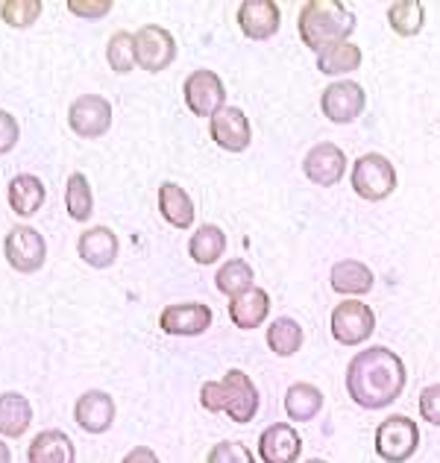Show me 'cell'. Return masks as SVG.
<instances>
[{
  "label": "cell",
  "mask_w": 440,
  "mask_h": 463,
  "mask_svg": "<svg viewBox=\"0 0 440 463\" xmlns=\"http://www.w3.org/2000/svg\"><path fill=\"white\" fill-rule=\"evenodd\" d=\"M212 308L203 302H177L158 314V328L174 337H197L212 326Z\"/></svg>",
  "instance_id": "obj_14"
},
{
  "label": "cell",
  "mask_w": 440,
  "mask_h": 463,
  "mask_svg": "<svg viewBox=\"0 0 440 463\" xmlns=\"http://www.w3.org/2000/svg\"><path fill=\"white\" fill-rule=\"evenodd\" d=\"M18 138H21L18 120L12 118L6 109H0V156H6L12 147H15Z\"/></svg>",
  "instance_id": "obj_37"
},
{
  "label": "cell",
  "mask_w": 440,
  "mask_h": 463,
  "mask_svg": "<svg viewBox=\"0 0 440 463\" xmlns=\"http://www.w3.org/2000/svg\"><path fill=\"white\" fill-rule=\"evenodd\" d=\"M302 174L309 182H314V185L332 188L347 174V153L332 141L314 144V147L302 158Z\"/></svg>",
  "instance_id": "obj_13"
},
{
  "label": "cell",
  "mask_w": 440,
  "mask_h": 463,
  "mask_svg": "<svg viewBox=\"0 0 440 463\" xmlns=\"http://www.w3.org/2000/svg\"><path fill=\"white\" fill-rule=\"evenodd\" d=\"M4 252L12 270L18 273H35L42 270V264L47 259V243L42 238L39 229L33 226H15L6 232L4 238Z\"/></svg>",
  "instance_id": "obj_9"
},
{
  "label": "cell",
  "mask_w": 440,
  "mask_h": 463,
  "mask_svg": "<svg viewBox=\"0 0 440 463\" xmlns=\"http://www.w3.org/2000/svg\"><path fill=\"white\" fill-rule=\"evenodd\" d=\"M182 97H186V106L191 109V115L212 118L226 106V85L215 71L200 68V71H191L188 80L182 82Z\"/></svg>",
  "instance_id": "obj_7"
},
{
  "label": "cell",
  "mask_w": 440,
  "mask_h": 463,
  "mask_svg": "<svg viewBox=\"0 0 440 463\" xmlns=\"http://www.w3.org/2000/svg\"><path fill=\"white\" fill-rule=\"evenodd\" d=\"M364 106H367V94L352 80H335L320 94V112L332 124H352V120H359L364 115Z\"/></svg>",
  "instance_id": "obj_11"
},
{
  "label": "cell",
  "mask_w": 440,
  "mask_h": 463,
  "mask_svg": "<svg viewBox=\"0 0 440 463\" xmlns=\"http://www.w3.org/2000/svg\"><path fill=\"white\" fill-rule=\"evenodd\" d=\"M420 429L406 413L385 417L376 429V455L385 463H406L420 449Z\"/></svg>",
  "instance_id": "obj_5"
},
{
  "label": "cell",
  "mask_w": 440,
  "mask_h": 463,
  "mask_svg": "<svg viewBox=\"0 0 440 463\" xmlns=\"http://www.w3.org/2000/svg\"><path fill=\"white\" fill-rule=\"evenodd\" d=\"M77 252L85 264L94 267V270H106V267H112L118 261L120 241L109 226H91L80 235Z\"/></svg>",
  "instance_id": "obj_18"
},
{
  "label": "cell",
  "mask_w": 440,
  "mask_h": 463,
  "mask_svg": "<svg viewBox=\"0 0 440 463\" xmlns=\"http://www.w3.org/2000/svg\"><path fill=\"white\" fill-rule=\"evenodd\" d=\"M33 425V405L21 393H0V437H24Z\"/></svg>",
  "instance_id": "obj_25"
},
{
  "label": "cell",
  "mask_w": 440,
  "mask_h": 463,
  "mask_svg": "<svg viewBox=\"0 0 440 463\" xmlns=\"http://www.w3.org/2000/svg\"><path fill=\"white\" fill-rule=\"evenodd\" d=\"M417 411L426 422L440 429V384H429L423 390L420 399H417Z\"/></svg>",
  "instance_id": "obj_35"
},
{
  "label": "cell",
  "mask_w": 440,
  "mask_h": 463,
  "mask_svg": "<svg viewBox=\"0 0 440 463\" xmlns=\"http://www.w3.org/2000/svg\"><path fill=\"white\" fill-rule=\"evenodd\" d=\"M267 346H271L273 355L279 358H291L302 349V326L291 317H276V320L267 326Z\"/></svg>",
  "instance_id": "obj_28"
},
{
  "label": "cell",
  "mask_w": 440,
  "mask_h": 463,
  "mask_svg": "<svg viewBox=\"0 0 440 463\" xmlns=\"http://www.w3.org/2000/svg\"><path fill=\"white\" fill-rule=\"evenodd\" d=\"M373 270L367 267L364 261L359 259H344L332 267V273H329V285H332L335 294L340 297H364L370 294L373 288Z\"/></svg>",
  "instance_id": "obj_20"
},
{
  "label": "cell",
  "mask_w": 440,
  "mask_h": 463,
  "mask_svg": "<svg viewBox=\"0 0 440 463\" xmlns=\"http://www.w3.org/2000/svg\"><path fill=\"white\" fill-rule=\"evenodd\" d=\"M136 39V65L147 74H158L174 65L177 59V39L158 24H144V27L132 35Z\"/></svg>",
  "instance_id": "obj_8"
},
{
  "label": "cell",
  "mask_w": 440,
  "mask_h": 463,
  "mask_svg": "<svg viewBox=\"0 0 440 463\" xmlns=\"http://www.w3.org/2000/svg\"><path fill=\"white\" fill-rule=\"evenodd\" d=\"M200 405L209 413H226L232 422L247 425L259 413V387L244 370H226L220 382L200 387Z\"/></svg>",
  "instance_id": "obj_3"
},
{
  "label": "cell",
  "mask_w": 440,
  "mask_h": 463,
  "mask_svg": "<svg viewBox=\"0 0 440 463\" xmlns=\"http://www.w3.org/2000/svg\"><path fill=\"white\" fill-rule=\"evenodd\" d=\"M253 279H255V273L247 261L229 259L226 264H220V270L215 273V285H217L220 294H226L232 299V297H241V294H247L250 288H255Z\"/></svg>",
  "instance_id": "obj_30"
},
{
  "label": "cell",
  "mask_w": 440,
  "mask_h": 463,
  "mask_svg": "<svg viewBox=\"0 0 440 463\" xmlns=\"http://www.w3.org/2000/svg\"><path fill=\"white\" fill-rule=\"evenodd\" d=\"M106 62L115 74H129L136 68V39L127 30H118L106 44Z\"/></svg>",
  "instance_id": "obj_32"
},
{
  "label": "cell",
  "mask_w": 440,
  "mask_h": 463,
  "mask_svg": "<svg viewBox=\"0 0 440 463\" xmlns=\"http://www.w3.org/2000/svg\"><path fill=\"white\" fill-rule=\"evenodd\" d=\"M206 463H255L253 449L241 440H220L209 449Z\"/></svg>",
  "instance_id": "obj_34"
},
{
  "label": "cell",
  "mask_w": 440,
  "mask_h": 463,
  "mask_svg": "<svg viewBox=\"0 0 440 463\" xmlns=\"http://www.w3.org/2000/svg\"><path fill=\"white\" fill-rule=\"evenodd\" d=\"M329 328H332V337L344 346L367 344L376 332V311L361 299H344L332 308Z\"/></svg>",
  "instance_id": "obj_6"
},
{
  "label": "cell",
  "mask_w": 440,
  "mask_h": 463,
  "mask_svg": "<svg viewBox=\"0 0 440 463\" xmlns=\"http://www.w3.org/2000/svg\"><path fill=\"white\" fill-rule=\"evenodd\" d=\"M226 250V235H224V229L215 226V223H203L197 232L191 235L188 241V255H191V261H197L203 267H212L220 261V255H224Z\"/></svg>",
  "instance_id": "obj_27"
},
{
  "label": "cell",
  "mask_w": 440,
  "mask_h": 463,
  "mask_svg": "<svg viewBox=\"0 0 440 463\" xmlns=\"http://www.w3.org/2000/svg\"><path fill=\"white\" fill-rule=\"evenodd\" d=\"M158 214L174 229H188L197 217V209H194L186 188L177 185V182H162L158 185Z\"/></svg>",
  "instance_id": "obj_21"
},
{
  "label": "cell",
  "mask_w": 440,
  "mask_h": 463,
  "mask_svg": "<svg viewBox=\"0 0 440 463\" xmlns=\"http://www.w3.org/2000/svg\"><path fill=\"white\" fill-rule=\"evenodd\" d=\"M115 399L106 390H85L73 405V420L85 434H106L115 422Z\"/></svg>",
  "instance_id": "obj_17"
},
{
  "label": "cell",
  "mask_w": 440,
  "mask_h": 463,
  "mask_svg": "<svg viewBox=\"0 0 440 463\" xmlns=\"http://www.w3.org/2000/svg\"><path fill=\"white\" fill-rule=\"evenodd\" d=\"M0 463H12V452H9V446L0 440Z\"/></svg>",
  "instance_id": "obj_39"
},
{
  "label": "cell",
  "mask_w": 440,
  "mask_h": 463,
  "mask_svg": "<svg viewBox=\"0 0 440 463\" xmlns=\"http://www.w3.org/2000/svg\"><path fill=\"white\" fill-rule=\"evenodd\" d=\"M408 382L406 364L387 346L361 349L347 364V393L364 411H385L402 396Z\"/></svg>",
  "instance_id": "obj_1"
},
{
  "label": "cell",
  "mask_w": 440,
  "mask_h": 463,
  "mask_svg": "<svg viewBox=\"0 0 440 463\" xmlns=\"http://www.w3.org/2000/svg\"><path fill=\"white\" fill-rule=\"evenodd\" d=\"M65 209L71 214V221H77V223H85L94 212V194L89 185V176L80 174V170L71 174L65 182Z\"/></svg>",
  "instance_id": "obj_31"
},
{
  "label": "cell",
  "mask_w": 440,
  "mask_h": 463,
  "mask_svg": "<svg viewBox=\"0 0 440 463\" xmlns=\"http://www.w3.org/2000/svg\"><path fill=\"white\" fill-rule=\"evenodd\" d=\"M68 9L80 18H103L112 12V0H68Z\"/></svg>",
  "instance_id": "obj_36"
},
{
  "label": "cell",
  "mask_w": 440,
  "mask_h": 463,
  "mask_svg": "<svg viewBox=\"0 0 440 463\" xmlns=\"http://www.w3.org/2000/svg\"><path fill=\"white\" fill-rule=\"evenodd\" d=\"M238 27L247 39L267 42L282 27V9L273 0H244L238 6Z\"/></svg>",
  "instance_id": "obj_15"
},
{
  "label": "cell",
  "mask_w": 440,
  "mask_h": 463,
  "mask_svg": "<svg viewBox=\"0 0 440 463\" xmlns=\"http://www.w3.org/2000/svg\"><path fill=\"white\" fill-rule=\"evenodd\" d=\"M356 15L338 0H309V4H302L297 15L300 39L314 53H320L332 44L349 42L352 33H356Z\"/></svg>",
  "instance_id": "obj_2"
},
{
  "label": "cell",
  "mask_w": 440,
  "mask_h": 463,
  "mask_svg": "<svg viewBox=\"0 0 440 463\" xmlns=\"http://www.w3.org/2000/svg\"><path fill=\"white\" fill-rule=\"evenodd\" d=\"M42 9H44L42 0H4V4H0V18H4V24H9V27L27 30L39 21Z\"/></svg>",
  "instance_id": "obj_33"
},
{
  "label": "cell",
  "mask_w": 440,
  "mask_h": 463,
  "mask_svg": "<svg viewBox=\"0 0 440 463\" xmlns=\"http://www.w3.org/2000/svg\"><path fill=\"white\" fill-rule=\"evenodd\" d=\"M302 463H329V460H320V458H314V460H302Z\"/></svg>",
  "instance_id": "obj_40"
},
{
  "label": "cell",
  "mask_w": 440,
  "mask_h": 463,
  "mask_svg": "<svg viewBox=\"0 0 440 463\" xmlns=\"http://www.w3.org/2000/svg\"><path fill=\"white\" fill-rule=\"evenodd\" d=\"M387 24L402 39H411L426 27V6L420 0H397L387 6Z\"/></svg>",
  "instance_id": "obj_29"
},
{
  "label": "cell",
  "mask_w": 440,
  "mask_h": 463,
  "mask_svg": "<svg viewBox=\"0 0 440 463\" xmlns=\"http://www.w3.org/2000/svg\"><path fill=\"white\" fill-rule=\"evenodd\" d=\"M6 197H9V209L15 212L18 217H33L44 205L47 191H44V182L39 176L18 174L15 179L9 182Z\"/></svg>",
  "instance_id": "obj_23"
},
{
  "label": "cell",
  "mask_w": 440,
  "mask_h": 463,
  "mask_svg": "<svg viewBox=\"0 0 440 463\" xmlns=\"http://www.w3.org/2000/svg\"><path fill=\"white\" fill-rule=\"evenodd\" d=\"M68 127L80 138H103L112 129V103L100 94H82L68 109Z\"/></svg>",
  "instance_id": "obj_10"
},
{
  "label": "cell",
  "mask_w": 440,
  "mask_h": 463,
  "mask_svg": "<svg viewBox=\"0 0 440 463\" xmlns=\"http://www.w3.org/2000/svg\"><path fill=\"white\" fill-rule=\"evenodd\" d=\"M271 317V294L264 288H250L247 294L229 299V320L241 332H253Z\"/></svg>",
  "instance_id": "obj_19"
},
{
  "label": "cell",
  "mask_w": 440,
  "mask_h": 463,
  "mask_svg": "<svg viewBox=\"0 0 440 463\" xmlns=\"http://www.w3.org/2000/svg\"><path fill=\"white\" fill-rule=\"evenodd\" d=\"M349 185L367 203H382L397 191V167L382 153H364L349 170Z\"/></svg>",
  "instance_id": "obj_4"
},
{
  "label": "cell",
  "mask_w": 440,
  "mask_h": 463,
  "mask_svg": "<svg viewBox=\"0 0 440 463\" xmlns=\"http://www.w3.org/2000/svg\"><path fill=\"white\" fill-rule=\"evenodd\" d=\"M209 136L220 150L244 153L253 144V124L238 106H224L209 118Z\"/></svg>",
  "instance_id": "obj_12"
},
{
  "label": "cell",
  "mask_w": 440,
  "mask_h": 463,
  "mask_svg": "<svg viewBox=\"0 0 440 463\" xmlns=\"http://www.w3.org/2000/svg\"><path fill=\"white\" fill-rule=\"evenodd\" d=\"M361 59H364V53L359 44L340 42V44H332L317 53V71L326 77H344V74H352V71L361 68Z\"/></svg>",
  "instance_id": "obj_26"
},
{
  "label": "cell",
  "mask_w": 440,
  "mask_h": 463,
  "mask_svg": "<svg viewBox=\"0 0 440 463\" xmlns=\"http://www.w3.org/2000/svg\"><path fill=\"white\" fill-rule=\"evenodd\" d=\"M302 455V437L291 422H273L259 434V460L297 463Z\"/></svg>",
  "instance_id": "obj_16"
},
{
  "label": "cell",
  "mask_w": 440,
  "mask_h": 463,
  "mask_svg": "<svg viewBox=\"0 0 440 463\" xmlns=\"http://www.w3.org/2000/svg\"><path fill=\"white\" fill-rule=\"evenodd\" d=\"M73 458H77L73 440L59 429H47L39 437H33V443L27 449L30 463H73Z\"/></svg>",
  "instance_id": "obj_22"
},
{
  "label": "cell",
  "mask_w": 440,
  "mask_h": 463,
  "mask_svg": "<svg viewBox=\"0 0 440 463\" xmlns=\"http://www.w3.org/2000/svg\"><path fill=\"white\" fill-rule=\"evenodd\" d=\"M120 463H162V460H158V455L150 446H136V449H129L127 458Z\"/></svg>",
  "instance_id": "obj_38"
},
{
  "label": "cell",
  "mask_w": 440,
  "mask_h": 463,
  "mask_svg": "<svg viewBox=\"0 0 440 463\" xmlns=\"http://www.w3.org/2000/svg\"><path fill=\"white\" fill-rule=\"evenodd\" d=\"M323 411V390L311 382H297L285 390V413L291 422H311Z\"/></svg>",
  "instance_id": "obj_24"
}]
</instances>
